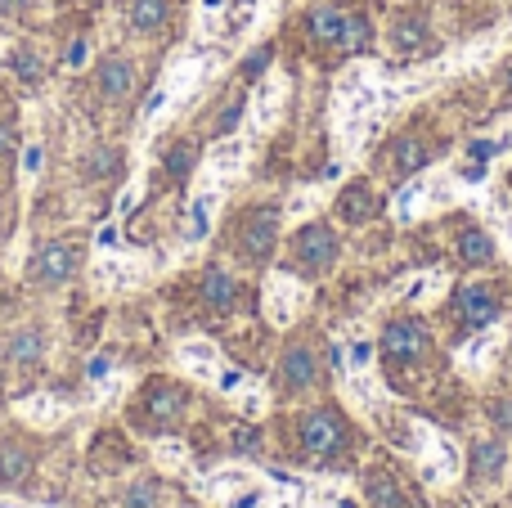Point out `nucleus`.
<instances>
[{
	"label": "nucleus",
	"mask_w": 512,
	"mask_h": 508,
	"mask_svg": "<svg viewBox=\"0 0 512 508\" xmlns=\"http://www.w3.org/2000/svg\"><path fill=\"white\" fill-rule=\"evenodd\" d=\"M274 239H279V212L274 207H256L248 230H243V252L252 261H265L274 252Z\"/></svg>",
	"instance_id": "423d86ee"
},
{
	"label": "nucleus",
	"mask_w": 512,
	"mask_h": 508,
	"mask_svg": "<svg viewBox=\"0 0 512 508\" xmlns=\"http://www.w3.org/2000/svg\"><path fill=\"white\" fill-rule=\"evenodd\" d=\"M495 149H499V144H490V140H472L468 144V158L472 162H490V158H495Z\"/></svg>",
	"instance_id": "f704fd0d"
},
{
	"label": "nucleus",
	"mask_w": 512,
	"mask_h": 508,
	"mask_svg": "<svg viewBox=\"0 0 512 508\" xmlns=\"http://www.w3.org/2000/svg\"><path fill=\"white\" fill-rule=\"evenodd\" d=\"M459 315H463V324H472V329H486V324L499 320V297L490 293L486 284L459 288Z\"/></svg>",
	"instance_id": "0eeeda50"
},
{
	"label": "nucleus",
	"mask_w": 512,
	"mask_h": 508,
	"mask_svg": "<svg viewBox=\"0 0 512 508\" xmlns=\"http://www.w3.org/2000/svg\"><path fill=\"white\" fill-rule=\"evenodd\" d=\"M72 270H77V252H72L68 243H45V248L32 257V279L45 288L68 284Z\"/></svg>",
	"instance_id": "39448f33"
},
{
	"label": "nucleus",
	"mask_w": 512,
	"mask_h": 508,
	"mask_svg": "<svg viewBox=\"0 0 512 508\" xmlns=\"http://www.w3.org/2000/svg\"><path fill=\"white\" fill-rule=\"evenodd\" d=\"M418 198H423V185H418V180H414V185L405 189V194L396 198V212L405 216V221H409V216H414V203H418Z\"/></svg>",
	"instance_id": "2f4dec72"
},
{
	"label": "nucleus",
	"mask_w": 512,
	"mask_h": 508,
	"mask_svg": "<svg viewBox=\"0 0 512 508\" xmlns=\"http://www.w3.org/2000/svg\"><path fill=\"white\" fill-rule=\"evenodd\" d=\"M364 495H369L373 508H409L405 486H400L396 477H387V473H369V477H364Z\"/></svg>",
	"instance_id": "9b49d317"
},
{
	"label": "nucleus",
	"mask_w": 512,
	"mask_h": 508,
	"mask_svg": "<svg viewBox=\"0 0 512 508\" xmlns=\"http://www.w3.org/2000/svg\"><path fill=\"white\" fill-rule=\"evenodd\" d=\"M243 158H248V149H243L239 140H225V144H216L212 149V167L216 171H239Z\"/></svg>",
	"instance_id": "5701e85b"
},
{
	"label": "nucleus",
	"mask_w": 512,
	"mask_h": 508,
	"mask_svg": "<svg viewBox=\"0 0 512 508\" xmlns=\"http://www.w3.org/2000/svg\"><path fill=\"white\" fill-rule=\"evenodd\" d=\"M234 450H239V455H256V450H261V432L248 428V423L234 428Z\"/></svg>",
	"instance_id": "cd10ccee"
},
{
	"label": "nucleus",
	"mask_w": 512,
	"mask_h": 508,
	"mask_svg": "<svg viewBox=\"0 0 512 508\" xmlns=\"http://www.w3.org/2000/svg\"><path fill=\"white\" fill-rule=\"evenodd\" d=\"M239 5H243V9H256V5H261V0H239Z\"/></svg>",
	"instance_id": "de8ad7c7"
},
{
	"label": "nucleus",
	"mask_w": 512,
	"mask_h": 508,
	"mask_svg": "<svg viewBox=\"0 0 512 508\" xmlns=\"http://www.w3.org/2000/svg\"><path fill=\"white\" fill-rule=\"evenodd\" d=\"M203 302L212 306V311H230V306L239 302V284H234V275H225V270H207L203 275Z\"/></svg>",
	"instance_id": "ddd939ff"
},
{
	"label": "nucleus",
	"mask_w": 512,
	"mask_h": 508,
	"mask_svg": "<svg viewBox=\"0 0 512 508\" xmlns=\"http://www.w3.org/2000/svg\"><path fill=\"white\" fill-rule=\"evenodd\" d=\"M86 59H90V45H86V41H72L68 54H63V63H68V68H81Z\"/></svg>",
	"instance_id": "72a5a7b5"
},
{
	"label": "nucleus",
	"mask_w": 512,
	"mask_h": 508,
	"mask_svg": "<svg viewBox=\"0 0 512 508\" xmlns=\"http://www.w3.org/2000/svg\"><path fill=\"white\" fill-rule=\"evenodd\" d=\"M351 360H355V365H369V360H373V347H369V342H355V347H351Z\"/></svg>",
	"instance_id": "ea45409f"
},
{
	"label": "nucleus",
	"mask_w": 512,
	"mask_h": 508,
	"mask_svg": "<svg viewBox=\"0 0 512 508\" xmlns=\"http://www.w3.org/2000/svg\"><path fill=\"white\" fill-rule=\"evenodd\" d=\"M167 0H131V27L140 36H149V32H162V27H167Z\"/></svg>",
	"instance_id": "2eb2a0df"
},
{
	"label": "nucleus",
	"mask_w": 512,
	"mask_h": 508,
	"mask_svg": "<svg viewBox=\"0 0 512 508\" xmlns=\"http://www.w3.org/2000/svg\"><path fill=\"white\" fill-rule=\"evenodd\" d=\"M9 68H14L27 86H36V81H41V59H36L32 50H14V54H9Z\"/></svg>",
	"instance_id": "b1692460"
},
{
	"label": "nucleus",
	"mask_w": 512,
	"mask_h": 508,
	"mask_svg": "<svg viewBox=\"0 0 512 508\" xmlns=\"http://www.w3.org/2000/svg\"><path fill=\"white\" fill-rule=\"evenodd\" d=\"M167 99H171V86L153 90V99H149V104H144V122H153V117L162 113V104H167Z\"/></svg>",
	"instance_id": "473e14b6"
},
{
	"label": "nucleus",
	"mask_w": 512,
	"mask_h": 508,
	"mask_svg": "<svg viewBox=\"0 0 512 508\" xmlns=\"http://www.w3.org/2000/svg\"><path fill=\"white\" fill-rule=\"evenodd\" d=\"M315 356H310V347H292V351H283V360H279V383L288 387V392H306L310 383H315Z\"/></svg>",
	"instance_id": "6e6552de"
},
{
	"label": "nucleus",
	"mask_w": 512,
	"mask_h": 508,
	"mask_svg": "<svg viewBox=\"0 0 512 508\" xmlns=\"http://www.w3.org/2000/svg\"><path fill=\"white\" fill-rule=\"evenodd\" d=\"M265 68H270V45H261V50H256V54H248V63H243V77L256 81Z\"/></svg>",
	"instance_id": "c756f323"
},
{
	"label": "nucleus",
	"mask_w": 512,
	"mask_h": 508,
	"mask_svg": "<svg viewBox=\"0 0 512 508\" xmlns=\"http://www.w3.org/2000/svg\"><path fill=\"white\" fill-rule=\"evenodd\" d=\"M239 117H243V99H234V104L225 108L221 117H216V131H221V135H230L234 126H239Z\"/></svg>",
	"instance_id": "7c9ffc66"
},
{
	"label": "nucleus",
	"mask_w": 512,
	"mask_h": 508,
	"mask_svg": "<svg viewBox=\"0 0 512 508\" xmlns=\"http://www.w3.org/2000/svg\"><path fill=\"white\" fill-rule=\"evenodd\" d=\"M189 167H194V149H189V144L171 149V158H167V171H171V176H189Z\"/></svg>",
	"instance_id": "c85d7f7f"
},
{
	"label": "nucleus",
	"mask_w": 512,
	"mask_h": 508,
	"mask_svg": "<svg viewBox=\"0 0 512 508\" xmlns=\"http://www.w3.org/2000/svg\"><path fill=\"white\" fill-rule=\"evenodd\" d=\"M504 86H508V95H512V59H508V72H504Z\"/></svg>",
	"instance_id": "49530a36"
},
{
	"label": "nucleus",
	"mask_w": 512,
	"mask_h": 508,
	"mask_svg": "<svg viewBox=\"0 0 512 508\" xmlns=\"http://www.w3.org/2000/svg\"><path fill=\"white\" fill-rule=\"evenodd\" d=\"M180 414H185V392H180V387H158V392H149L153 423H176Z\"/></svg>",
	"instance_id": "f3484780"
},
{
	"label": "nucleus",
	"mask_w": 512,
	"mask_h": 508,
	"mask_svg": "<svg viewBox=\"0 0 512 508\" xmlns=\"http://www.w3.org/2000/svg\"><path fill=\"white\" fill-rule=\"evenodd\" d=\"M427 41H432V32H427V23L418 14H400L391 23V50L396 54H418L427 50Z\"/></svg>",
	"instance_id": "1a4fd4ad"
},
{
	"label": "nucleus",
	"mask_w": 512,
	"mask_h": 508,
	"mask_svg": "<svg viewBox=\"0 0 512 508\" xmlns=\"http://www.w3.org/2000/svg\"><path fill=\"white\" fill-rule=\"evenodd\" d=\"M239 383H243V378L234 374V369H221V387H225V392H239Z\"/></svg>",
	"instance_id": "a19ab883"
},
{
	"label": "nucleus",
	"mask_w": 512,
	"mask_h": 508,
	"mask_svg": "<svg viewBox=\"0 0 512 508\" xmlns=\"http://www.w3.org/2000/svg\"><path fill=\"white\" fill-rule=\"evenodd\" d=\"M117 239H122V234H117V225H104V230H99V248H117Z\"/></svg>",
	"instance_id": "58836bf2"
},
{
	"label": "nucleus",
	"mask_w": 512,
	"mask_h": 508,
	"mask_svg": "<svg viewBox=\"0 0 512 508\" xmlns=\"http://www.w3.org/2000/svg\"><path fill=\"white\" fill-rule=\"evenodd\" d=\"M391 162H396L400 176H414V171L427 167V144L414 140V135H405V140L396 144V153H391Z\"/></svg>",
	"instance_id": "6ab92c4d"
},
{
	"label": "nucleus",
	"mask_w": 512,
	"mask_h": 508,
	"mask_svg": "<svg viewBox=\"0 0 512 508\" xmlns=\"http://www.w3.org/2000/svg\"><path fill=\"white\" fill-rule=\"evenodd\" d=\"M180 356L189 360V369H194V374H212V347H207V342H189Z\"/></svg>",
	"instance_id": "a878e982"
},
{
	"label": "nucleus",
	"mask_w": 512,
	"mask_h": 508,
	"mask_svg": "<svg viewBox=\"0 0 512 508\" xmlns=\"http://www.w3.org/2000/svg\"><path fill=\"white\" fill-rule=\"evenodd\" d=\"M212 207H216V194H198L194 207H189V221H185V239L198 243L207 239V230H212Z\"/></svg>",
	"instance_id": "aec40b11"
},
{
	"label": "nucleus",
	"mask_w": 512,
	"mask_h": 508,
	"mask_svg": "<svg viewBox=\"0 0 512 508\" xmlns=\"http://www.w3.org/2000/svg\"><path fill=\"white\" fill-rule=\"evenodd\" d=\"M459 252H463V261H468V266H490V261H495V243H490V234H481V230L463 234Z\"/></svg>",
	"instance_id": "412c9836"
},
{
	"label": "nucleus",
	"mask_w": 512,
	"mask_h": 508,
	"mask_svg": "<svg viewBox=\"0 0 512 508\" xmlns=\"http://www.w3.org/2000/svg\"><path fill=\"white\" fill-rule=\"evenodd\" d=\"M117 162H122V158H117V149H95V153L86 158V176H90V180L108 176V171H117Z\"/></svg>",
	"instance_id": "393cba45"
},
{
	"label": "nucleus",
	"mask_w": 512,
	"mask_h": 508,
	"mask_svg": "<svg viewBox=\"0 0 512 508\" xmlns=\"http://www.w3.org/2000/svg\"><path fill=\"white\" fill-rule=\"evenodd\" d=\"M0 149H14V135L9 131H0Z\"/></svg>",
	"instance_id": "a18cd8bd"
},
{
	"label": "nucleus",
	"mask_w": 512,
	"mask_h": 508,
	"mask_svg": "<svg viewBox=\"0 0 512 508\" xmlns=\"http://www.w3.org/2000/svg\"><path fill=\"white\" fill-rule=\"evenodd\" d=\"M0 508H18V504H5V500H0Z\"/></svg>",
	"instance_id": "09e8293b"
},
{
	"label": "nucleus",
	"mask_w": 512,
	"mask_h": 508,
	"mask_svg": "<svg viewBox=\"0 0 512 508\" xmlns=\"http://www.w3.org/2000/svg\"><path fill=\"white\" fill-rule=\"evenodd\" d=\"M337 212H342V221H351V225L369 221L373 216V189L369 185H351L342 198H337Z\"/></svg>",
	"instance_id": "a211bd4d"
},
{
	"label": "nucleus",
	"mask_w": 512,
	"mask_h": 508,
	"mask_svg": "<svg viewBox=\"0 0 512 508\" xmlns=\"http://www.w3.org/2000/svg\"><path fill=\"white\" fill-rule=\"evenodd\" d=\"M508 468V446L499 441H477L472 446V473L477 477H499Z\"/></svg>",
	"instance_id": "dca6fc26"
},
{
	"label": "nucleus",
	"mask_w": 512,
	"mask_h": 508,
	"mask_svg": "<svg viewBox=\"0 0 512 508\" xmlns=\"http://www.w3.org/2000/svg\"><path fill=\"white\" fill-rule=\"evenodd\" d=\"M27 473H32V459H27V450H18V446H5V450H0V482H5V486H18Z\"/></svg>",
	"instance_id": "4be33fe9"
},
{
	"label": "nucleus",
	"mask_w": 512,
	"mask_h": 508,
	"mask_svg": "<svg viewBox=\"0 0 512 508\" xmlns=\"http://www.w3.org/2000/svg\"><path fill=\"white\" fill-rule=\"evenodd\" d=\"M490 419H495L499 428H512V401H495V405H490Z\"/></svg>",
	"instance_id": "c9c22d12"
},
{
	"label": "nucleus",
	"mask_w": 512,
	"mask_h": 508,
	"mask_svg": "<svg viewBox=\"0 0 512 508\" xmlns=\"http://www.w3.org/2000/svg\"><path fill=\"white\" fill-rule=\"evenodd\" d=\"M5 356H9V365H36V360L45 356V333L41 329H18L14 338H9Z\"/></svg>",
	"instance_id": "4468645a"
},
{
	"label": "nucleus",
	"mask_w": 512,
	"mask_h": 508,
	"mask_svg": "<svg viewBox=\"0 0 512 508\" xmlns=\"http://www.w3.org/2000/svg\"><path fill=\"white\" fill-rule=\"evenodd\" d=\"M301 446L315 459H333L337 450L346 446V423L337 410H315L306 423H301Z\"/></svg>",
	"instance_id": "f03ea898"
},
{
	"label": "nucleus",
	"mask_w": 512,
	"mask_h": 508,
	"mask_svg": "<svg viewBox=\"0 0 512 508\" xmlns=\"http://www.w3.org/2000/svg\"><path fill=\"white\" fill-rule=\"evenodd\" d=\"M216 9H225V0H203V14H216Z\"/></svg>",
	"instance_id": "c03bdc74"
},
{
	"label": "nucleus",
	"mask_w": 512,
	"mask_h": 508,
	"mask_svg": "<svg viewBox=\"0 0 512 508\" xmlns=\"http://www.w3.org/2000/svg\"><path fill=\"white\" fill-rule=\"evenodd\" d=\"M135 86V68L126 59H108L104 68H99V95L104 99H126Z\"/></svg>",
	"instance_id": "f8f14e48"
},
{
	"label": "nucleus",
	"mask_w": 512,
	"mask_h": 508,
	"mask_svg": "<svg viewBox=\"0 0 512 508\" xmlns=\"http://www.w3.org/2000/svg\"><path fill=\"white\" fill-rule=\"evenodd\" d=\"M153 504H158V486L140 482V486H131V491H126V508H153Z\"/></svg>",
	"instance_id": "bb28decb"
},
{
	"label": "nucleus",
	"mask_w": 512,
	"mask_h": 508,
	"mask_svg": "<svg viewBox=\"0 0 512 508\" xmlns=\"http://www.w3.org/2000/svg\"><path fill=\"white\" fill-rule=\"evenodd\" d=\"M23 5H27V0H0V14L14 18V14H23Z\"/></svg>",
	"instance_id": "79ce46f5"
},
{
	"label": "nucleus",
	"mask_w": 512,
	"mask_h": 508,
	"mask_svg": "<svg viewBox=\"0 0 512 508\" xmlns=\"http://www.w3.org/2000/svg\"><path fill=\"white\" fill-rule=\"evenodd\" d=\"M265 306H270L274 324H288L292 311L301 306V288L292 284L288 275H274V279H270V293H265Z\"/></svg>",
	"instance_id": "9d476101"
},
{
	"label": "nucleus",
	"mask_w": 512,
	"mask_h": 508,
	"mask_svg": "<svg viewBox=\"0 0 512 508\" xmlns=\"http://www.w3.org/2000/svg\"><path fill=\"white\" fill-rule=\"evenodd\" d=\"M41 162H45L41 144H32V149H27V153H23V171H27V176H36V171H41Z\"/></svg>",
	"instance_id": "e433bc0d"
},
{
	"label": "nucleus",
	"mask_w": 512,
	"mask_h": 508,
	"mask_svg": "<svg viewBox=\"0 0 512 508\" xmlns=\"http://www.w3.org/2000/svg\"><path fill=\"white\" fill-rule=\"evenodd\" d=\"M274 104H279V86L265 90V99H261V122H270V117H274Z\"/></svg>",
	"instance_id": "4c0bfd02"
},
{
	"label": "nucleus",
	"mask_w": 512,
	"mask_h": 508,
	"mask_svg": "<svg viewBox=\"0 0 512 508\" xmlns=\"http://www.w3.org/2000/svg\"><path fill=\"white\" fill-rule=\"evenodd\" d=\"M297 261L310 275H324L337 261V234L328 230V225H306V230L297 234Z\"/></svg>",
	"instance_id": "7ed1b4c3"
},
{
	"label": "nucleus",
	"mask_w": 512,
	"mask_h": 508,
	"mask_svg": "<svg viewBox=\"0 0 512 508\" xmlns=\"http://www.w3.org/2000/svg\"><path fill=\"white\" fill-rule=\"evenodd\" d=\"M117 212H135V189H126V194H122V207H117Z\"/></svg>",
	"instance_id": "37998d69"
},
{
	"label": "nucleus",
	"mask_w": 512,
	"mask_h": 508,
	"mask_svg": "<svg viewBox=\"0 0 512 508\" xmlns=\"http://www.w3.org/2000/svg\"><path fill=\"white\" fill-rule=\"evenodd\" d=\"M310 36L337 45V50H360V45L369 41V23H364L360 14L337 9V5H319L315 14H310Z\"/></svg>",
	"instance_id": "f257e3e1"
},
{
	"label": "nucleus",
	"mask_w": 512,
	"mask_h": 508,
	"mask_svg": "<svg viewBox=\"0 0 512 508\" xmlns=\"http://www.w3.org/2000/svg\"><path fill=\"white\" fill-rule=\"evenodd\" d=\"M382 351H387L396 365H409V360H418L427 351V329L418 320H391L387 329H382Z\"/></svg>",
	"instance_id": "20e7f679"
}]
</instances>
